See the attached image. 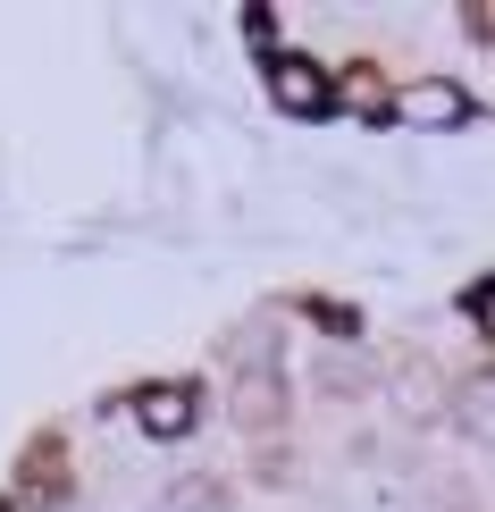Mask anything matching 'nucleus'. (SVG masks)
Instances as JSON below:
<instances>
[{
  "label": "nucleus",
  "instance_id": "nucleus-1",
  "mask_svg": "<svg viewBox=\"0 0 495 512\" xmlns=\"http://www.w3.org/2000/svg\"><path fill=\"white\" fill-rule=\"evenodd\" d=\"M135 420H143V437H193L202 395H193V387H143L135 395Z\"/></svg>",
  "mask_w": 495,
  "mask_h": 512
},
{
  "label": "nucleus",
  "instance_id": "nucleus-2",
  "mask_svg": "<svg viewBox=\"0 0 495 512\" xmlns=\"http://www.w3.org/2000/svg\"><path fill=\"white\" fill-rule=\"evenodd\" d=\"M395 118H412V126H462V118H470V93H462V84H437V76H428V84H403V93H395Z\"/></svg>",
  "mask_w": 495,
  "mask_h": 512
},
{
  "label": "nucleus",
  "instance_id": "nucleus-3",
  "mask_svg": "<svg viewBox=\"0 0 495 512\" xmlns=\"http://www.w3.org/2000/svg\"><path fill=\"white\" fill-rule=\"evenodd\" d=\"M269 93H277V110H294V118L328 110V76H319L311 59H269Z\"/></svg>",
  "mask_w": 495,
  "mask_h": 512
},
{
  "label": "nucleus",
  "instance_id": "nucleus-4",
  "mask_svg": "<svg viewBox=\"0 0 495 512\" xmlns=\"http://www.w3.org/2000/svg\"><path fill=\"white\" fill-rule=\"evenodd\" d=\"M277 412H286L277 370H269V361H252V370L235 378V420H244V429H277Z\"/></svg>",
  "mask_w": 495,
  "mask_h": 512
},
{
  "label": "nucleus",
  "instance_id": "nucleus-5",
  "mask_svg": "<svg viewBox=\"0 0 495 512\" xmlns=\"http://www.w3.org/2000/svg\"><path fill=\"white\" fill-rule=\"evenodd\" d=\"M395 395H403V412H412V420H428V412H437V387H428L420 370H395Z\"/></svg>",
  "mask_w": 495,
  "mask_h": 512
},
{
  "label": "nucleus",
  "instance_id": "nucleus-6",
  "mask_svg": "<svg viewBox=\"0 0 495 512\" xmlns=\"http://www.w3.org/2000/svg\"><path fill=\"white\" fill-rule=\"evenodd\" d=\"M177 496H185L177 512H219V487H210V479H193V487H177Z\"/></svg>",
  "mask_w": 495,
  "mask_h": 512
},
{
  "label": "nucleus",
  "instance_id": "nucleus-7",
  "mask_svg": "<svg viewBox=\"0 0 495 512\" xmlns=\"http://www.w3.org/2000/svg\"><path fill=\"white\" fill-rule=\"evenodd\" d=\"M479 328H487V345H495V286H479Z\"/></svg>",
  "mask_w": 495,
  "mask_h": 512
},
{
  "label": "nucleus",
  "instance_id": "nucleus-8",
  "mask_svg": "<svg viewBox=\"0 0 495 512\" xmlns=\"http://www.w3.org/2000/svg\"><path fill=\"white\" fill-rule=\"evenodd\" d=\"M470 26H479V34H487V42H495V9H470Z\"/></svg>",
  "mask_w": 495,
  "mask_h": 512
}]
</instances>
